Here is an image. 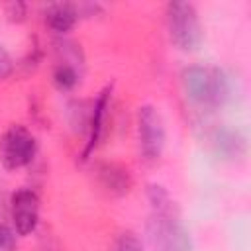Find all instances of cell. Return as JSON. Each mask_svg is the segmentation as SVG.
I'll return each mask as SVG.
<instances>
[{
    "label": "cell",
    "mask_w": 251,
    "mask_h": 251,
    "mask_svg": "<svg viewBox=\"0 0 251 251\" xmlns=\"http://www.w3.org/2000/svg\"><path fill=\"white\" fill-rule=\"evenodd\" d=\"M110 92L112 88H104L98 98L92 104V112H90V120H88V139L82 151V159H88V155L96 149V145L102 139V131H104V122H106V112L110 106Z\"/></svg>",
    "instance_id": "7"
},
{
    "label": "cell",
    "mask_w": 251,
    "mask_h": 251,
    "mask_svg": "<svg viewBox=\"0 0 251 251\" xmlns=\"http://www.w3.org/2000/svg\"><path fill=\"white\" fill-rule=\"evenodd\" d=\"M167 31L180 51H196L204 41V29L196 8L190 2H171L167 6Z\"/></svg>",
    "instance_id": "3"
},
{
    "label": "cell",
    "mask_w": 251,
    "mask_h": 251,
    "mask_svg": "<svg viewBox=\"0 0 251 251\" xmlns=\"http://www.w3.org/2000/svg\"><path fill=\"white\" fill-rule=\"evenodd\" d=\"M45 251H51V249H49V247H47V249H45Z\"/></svg>",
    "instance_id": "15"
},
{
    "label": "cell",
    "mask_w": 251,
    "mask_h": 251,
    "mask_svg": "<svg viewBox=\"0 0 251 251\" xmlns=\"http://www.w3.org/2000/svg\"><path fill=\"white\" fill-rule=\"evenodd\" d=\"M165 139H167V131L161 112L151 104L141 106L137 112V141H139L141 157L149 165L161 159L165 149Z\"/></svg>",
    "instance_id": "4"
},
{
    "label": "cell",
    "mask_w": 251,
    "mask_h": 251,
    "mask_svg": "<svg viewBox=\"0 0 251 251\" xmlns=\"http://www.w3.org/2000/svg\"><path fill=\"white\" fill-rule=\"evenodd\" d=\"M184 96L200 108H220L229 96V82L216 67H186L180 75Z\"/></svg>",
    "instance_id": "2"
},
{
    "label": "cell",
    "mask_w": 251,
    "mask_h": 251,
    "mask_svg": "<svg viewBox=\"0 0 251 251\" xmlns=\"http://www.w3.org/2000/svg\"><path fill=\"white\" fill-rule=\"evenodd\" d=\"M12 224L18 235H31L39 224V196L31 188H20L10 200Z\"/></svg>",
    "instance_id": "6"
},
{
    "label": "cell",
    "mask_w": 251,
    "mask_h": 251,
    "mask_svg": "<svg viewBox=\"0 0 251 251\" xmlns=\"http://www.w3.org/2000/svg\"><path fill=\"white\" fill-rule=\"evenodd\" d=\"M0 251H16V235L4 224H0Z\"/></svg>",
    "instance_id": "13"
},
{
    "label": "cell",
    "mask_w": 251,
    "mask_h": 251,
    "mask_svg": "<svg viewBox=\"0 0 251 251\" xmlns=\"http://www.w3.org/2000/svg\"><path fill=\"white\" fill-rule=\"evenodd\" d=\"M151 218L147 222V233L157 251H192V239L182 224L175 202L163 186H149Z\"/></svg>",
    "instance_id": "1"
},
{
    "label": "cell",
    "mask_w": 251,
    "mask_h": 251,
    "mask_svg": "<svg viewBox=\"0 0 251 251\" xmlns=\"http://www.w3.org/2000/svg\"><path fill=\"white\" fill-rule=\"evenodd\" d=\"M12 67H14V63H12L10 55H8V51L4 47H0V80L6 78L12 73Z\"/></svg>",
    "instance_id": "14"
},
{
    "label": "cell",
    "mask_w": 251,
    "mask_h": 251,
    "mask_svg": "<svg viewBox=\"0 0 251 251\" xmlns=\"http://www.w3.org/2000/svg\"><path fill=\"white\" fill-rule=\"evenodd\" d=\"M112 251H145L141 239L133 233V231H124L116 237Z\"/></svg>",
    "instance_id": "12"
},
{
    "label": "cell",
    "mask_w": 251,
    "mask_h": 251,
    "mask_svg": "<svg viewBox=\"0 0 251 251\" xmlns=\"http://www.w3.org/2000/svg\"><path fill=\"white\" fill-rule=\"evenodd\" d=\"M37 153L35 135L24 126H10L0 139V161L6 169L27 167Z\"/></svg>",
    "instance_id": "5"
},
{
    "label": "cell",
    "mask_w": 251,
    "mask_h": 251,
    "mask_svg": "<svg viewBox=\"0 0 251 251\" xmlns=\"http://www.w3.org/2000/svg\"><path fill=\"white\" fill-rule=\"evenodd\" d=\"M76 59H71L67 55H63V61H59V65L53 71V82L57 84V88L61 90H71L76 86L78 82V69H76Z\"/></svg>",
    "instance_id": "11"
},
{
    "label": "cell",
    "mask_w": 251,
    "mask_h": 251,
    "mask_svg": "<svg viewBox=\"0 0 251 251\" xmlns=\"http://www.w3.org/2000/svg\"><path fill=\"white\" fill-rule=\"evenodd\" d=\"M98 175H100V182L104 188H108L110 192L114 194H124L127 192L129 184H131V178L127 175L126 169L118 167V165H102L98 169Z\"/></svg>",
    "instance_id": "10"
},
{
    "label": "cell",
    "mask_w": 251,
    "mask_h": 251,
    "mask_svg": "<svg viewBox=\"0 0 251 251\" xmlns=\"http://www.w3.org/2000/svg\"><path fill=\"white\" fill-rule=\"evenodd\" d=\"M78 22V10L73 4L59 2L51 4L45 10V24L55 31V33H67L71 31Z\"/></svg>",
    "instance_id": "8"
},
{
    "label": "cell",
    "mask_w": 251,
    "mask_h": 251,
    "mask_svg": "<svg viewBox=\"0 0 251 251\" xmlns=\"http://www.w3.org/2000/svg\"><path fill=\"white\" fill-rule=\"evenodd\" d=\"M214 147L216 151L226 159H237L245 153V139L239 131H233L229 127H220L214 135Z\"/></svg>",
    "instance_id": "9"
}]
</instances>
